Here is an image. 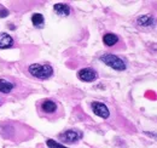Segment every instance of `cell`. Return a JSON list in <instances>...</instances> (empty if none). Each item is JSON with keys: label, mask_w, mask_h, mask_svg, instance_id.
<instances>
[{"label": "cell", "mask_w": 157, "mask_h": 148, "mask_svg": "<svg viewBox=\"0 0 157 148\" xmlns=\"http://www.w3.org/2000/svg\"><path fill=\"white\" fill-rule=\"evenodd\" d=\"M28 73L35 79L47 80L53 75V68L50 63H32L28 67Z\"/></svg>", "instance_id": "obj_4"}, {"label": "cell", "mask_w": 157, "mask_h": 148, "mask_svg": "<svg viewBox=\"0 0 157 148\" xmlns=\"http://www.w3.org/2000/svg\"><path fill=\"white\" fill-rule=\"evenodd\" d=\"M82 132L78 130H67L58 135V140H60L64 143H78L82 138Z\"/></svg>", "instance_id": "obj_6"}, {"label": "cell", "mask_w": 157, "mask_h": 148, "mask_svg": "<svg viewBox=\"0 0 157 148\" xmlns=\"http://www.w3.org/2000/svg\"><path fill=\"white\" fill-rule=\"evenodd\" d=\"M15 45V40L7 33H0V49L5 50V49H10Z\"/></svg>", "instance_id": "obj_9"}, {"label": "cell", "mask_w": 157, "mask_h": 148, "mask_svg": "<svg viewBox=\"0 0 157 148\" xmlns=\"http://www.w3.org/2000/svg\"><path fill=\"white\" fill-rule=\"evenodd\" d=\"M46 145H47V147H50V148H69V147H65L64 145L58 143V142L55 141V140H51V138H48V140L46 141Z\"/></svg>", "instance_id": "obj_14"}, {"label": "cell", "mask_w": 157, "mask_h": 148, "mask_svg": "<svg viewBox=\"0 0 157 148\" xmlns=\"http://www.w3.org/2000/svg\"><path fill=\"white\" fill-rule=\"evenodd\" d=\"M137 23L141 27H152L155 21L149 15H143V16H139L137 18Z\"/></svg>", "instance_id": "obj_12"}, {"label": "cell", "mask_w": 157, "mask_h": 148, "mask_svg": "<svg viewBox=\"0 0 157 148\" xmlns=\"http://www.w3.org/2000/svg\"><path fill=\"white\" fill-rule=\"evenodd\" d=\"M0 92L2 95H10L20 98L23 96H27L30 92V89L22 80L7 75L0 78Z\"/></svg>", "instance_id": "obj_3"}, {"label": "cell", "mask_w": 157, "mask_h": 148, "mask_svg": "<svg viewBox=\"0 0 157 148\" xmlns=\"http://www.w3.org/2000/svg\"><path fill=\"white\" fill-rule=\"evenodd\" d=\"M53 10L59 16H69L70 15V7L67 4H56L53 6Z\"/></svg>", "instance_id": "obj_11"}, {"label": "cell", "mask_w": 157, "mask_h": 148, "mask_svg": "<svg viewBox=\"0 0 157 148\" xmlns=\"http://www.w3.org/2000/svg\"><path fill=\"white\" fill-rule=\"evenodd\" d=\"M99 60L103 63H105L106 66H109L110 68H113L115 71H118V72H122V71H124L127 68L126 62L121 57L114 55V54H110V52H104L103 55H100Z\"/></svg>", "instance_id": "obj_5"}, {"label": "cell", "mask_w": 157, "mask_h": 148, "mask_svg": "<svg viewBox=\"0 0 157 148\" xmlns=\"http://www.w3.org/2000/svg\"><path fill=\"white\" fill-rule=\"evenodd\" d=\"M91 107H92L93 113H94L96 115L100 117V118H103V119H108V118L110 117V111H109V108H108L104 103H101V102L94 101V102H92Z\"/></svg>", "instance_id": "obj_8"}, {"label": "cell", "mask_w": 157, "mask_h": 148, "mask_svg": "<svg viewBox=\"0 0 157 148\" xmlns=\"http://www.w3.org/2000/svg\"><path fill=\"white\" fill-rule=\"evenodd\" d=\"M36 112L40 118L48 121H56L64 115V109L58 101L53 98H42L36 102Z\"/></svg>", "instance_id": "obj_2"}, {"label": "cell", "mask_w": 157, "mask_h": 148, "mask_svg": "<svg viewBox=\"0 0 157 148\" xmlns=\"http://www.w3.org/2000/svg\"><path fill=\"white\" fill-rule=\"evenodd\" d=\"M1 103H2V100H1V97H0V105H1Z\"/></svg>", "instance_id": "obj_16"}, {"label": "cell", "mask_w": 157, "mask_h": 148, "mask_svg": "<svg viewBox=\"0 0 157 148\" xmlns=\"http://www.w3.org/2000/svg\"><path fill=\"white\" fill-rule=\"evenodd\" d=\"M34 135V130L20 121L4 120L0 123V136L12 142H22L30 140Z\"/></svg>", "instance_id": "obj_1"}, {"label": "cell", "mask_w": 157, "mask_h": 148, "mask_svg": "<svg viewBox=\"0 0 157 148\" xmlns=\"http://www.w3.org/2000/svg\"><path fill=\"white\" fill-rule=\"evenodd\" d=\"M78 78L81 81H85V83H92L94 80H97L98 78V73L96 69L93 68H82L78 72Z\"/></svg>", "instance_id": "obj_7"}, {"label": "cell", "mask_w": 157, "mask_h": 148, "mask_svg": "<svg viewBox=\"0 0 157 148\" xmlns=\"http://www.w3.org/2000/svg\"><path fill=\"white\" fill-rule=\"evenodd\" d=\"M32 22L35 27H42V24L45 23V18L41 14H34L32 16Z\"/></svg>", "instance_id": "obj_13"}, {"label": "cell", "mask_w": 157, "mask_h": 148, "mask_svg": "<svg viewBox=\"0 0 157 148\" xmlns=\"http://www.w3.org/2000/svg\"><path fill=\"white\" fill-rule=\"evenodd\" d=\"M103 43L106 47H115L120 43V38L115 33H106L103 35Z\"/></svg>", "instance_id": "obj_10"}, {"label": "cell", "mask_w": 157, "mask_h": 148, "mask_svg": "<svg viewBox=\"0 0 157 148\" xmlns=\"http://www.w3.org/2000/svg\"><path fill=\"white\" fill-rule=\"evenodd\" d=\"M6 16H9V10H6V7L0 5V17H6Z\"/></svg>", "instance_id": "obj_15"}]
</instances>
